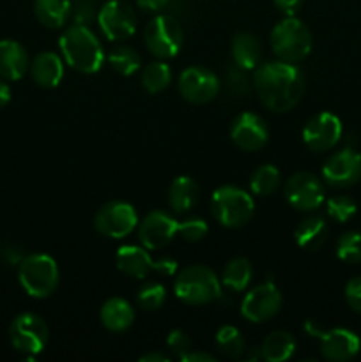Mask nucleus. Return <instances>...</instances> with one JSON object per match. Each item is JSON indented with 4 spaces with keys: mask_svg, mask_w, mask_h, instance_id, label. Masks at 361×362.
Returning <instances> with one entry per match:
<instances>
[{
    "mask_svg": "<svg viewBox=\"0 0 361 362\" xmlns=\"http://www.w3.org/2000/svg\"><path fill=\"white\" fill-rule=\"evenodd\" d=\"M251 85L265 108L275 113H285L299 105L306 81L296 64L275 60L258 64Z\"/></svg>",
    "mask_w": 361,
    "mask_h": 362,
    "instance_id": "f257e3e1",
    "label": "nucleus"
},
{
    "mask_svg": "<svg viewBox=\"0 0 361 362\" xmlns=\"http://www.w3.org/2000/svg\"><path fill=\"white\" fill-rule=\"evenodd\" d=\"M62 59L71 69L94 74L105 64V49L94 32L85 23H74L62 32L59 39Z\"/></svg>",
    "mask_w": 361,
    "mask_h": 362,
    "instance_id": "f03ea898",
    "label": "nucleus"
},
{
    "mask_svg": "<svg viewBox=\"0 0 361 362\" xmlns=\"http://www.w3.org/2000/svg\"><path fill=\"white\" fill-rule=\"evenodd\" d=\"M18 281L25 293L34 299H46L59 288L60 271L55 258L45 253L27 255L18 264Z\"/></svg>",
    "mask_w": 361,
    "mask_h": 362,
    "instance_id": "7ed1b4c3",
    "label": "nucleus"
},
{
    "mask_svg": "<svg viewBox=\"0 0 361 362\" xmlns=\"http://www.w3.org/2000/svg\"><path fill=\"white\" fill-rule=\"evenodd\" d=\"M173 293L183 303L202 306L222 297V281L205 265H188L176 274Z\"/></svg>",
    "mask_w": 361,
    "mask_h": 362,
    "instance_id": "20e7f679",
    "label": "nucleus"
},
{
    "mask_svg": "<svg viewBox=\"0 0 361 362\" xmlns=\"http://www.w3.org/2000/svg\"><path fill=\"white\" fill-rule=\"evenodd\" d=\"M269 45L276 59L283 62L297 64L306 59L311 52V32L296 16H285L273 27Z\"/></svg>",
    "mask_w": 361,
    "mask_h": 362,
    "instance_id": "39448f33",
    "label": "nucleus"
},
{
    "mask_svg": "<svg viewBox=\"0 0 361 362\" xmlns=\"http://www.w3.org/2000/svg\"><path fill=\"white\" fill-rule=\"evenodd\" d=\"M211 212L225 228H241L253 218V197L241 187L222 186L212 193Z\"/></svg>",
    "mask_w": 361,
    "mask_h": 362,
    "instance_id": "423d86ee",
    "label": "nucleus"
},
{
    "mask_svg": "<svg viewBox=\"0 0 361 362\" xmlns=\"http://www.w3.org/2000/svg\"><path fill=\"white\" fill-rule=\"evenodd\" d=\"M115 265L122 274L134 279H147L151 274L176 276L177 262L173 258H154L144 246H120L115 255Z\"/></svg>",
    "mask_w": 361,
    "mask_h": 362,
    "instance_id": "0eeeda50",
    "label": "nucleus"
},
{
    "mask_svg": "<svg viewBox=\"0 0 361 362\" xmlns=\"http://www.w3.org/2000/svg\"><path fill=\"white\" fill-rule=\"evenodd\" d=\"M183 27L170 14H158L145 25L144 45L158 60L173 59L183 48Z\"/></svg>",
    "mask_w": 361,
    "mask_h": 362,
    "instance_id": "6e6552de",
    "label": "nucleus"
},
{
    "mask_svg": "<svg viewBox=\"0 0 361 362\" xmlns=\"http://www.w3.org/2000/svg\"><path fill=\"white\" fill-rule=\"evenodd\" d=\"M11 345L16 352L34 357L46 349L50 339L48 325L39 315L21 313L9 325Z\"/></svg>",
    "mask_w": 361,
    "mask_h": 362,
    "instance_id": "1a4fd4ad",
    "label": "nucleus"
},
{
    "mask_svg": "<svg viewBox=\"0 0 361 362\" xmlns=\"http://www.w3.org/2000/svg\"><path fill=\"white\" fill-rule=\"evenodd\" d=\"M138 214L127 202L113 200L101 205L94 216V228L108 239H124L138 226Z\"/></svg>",
    "mask_w": 361,
    "mask_h": 362,
    "instance_id": "9d476101",
    "label": "nucleus"
},
{
    "mask_svg": "<svg viewBox=\"0 0 361 362\" xmlns=\"http://www.w3.org/2000/svg\"><path fill=\"white\" fill-rule=\"evenodd\" d=\"M282 303L283 299L278 286L269 279L246 292L241 303V315L251 324H264L280 313Z\"/></svg>",
    "mask_w": 361,
    "mask_h": 362,
    "instance_id": "9b49d317",
    "label": "nucleus"
},
{
    "mask_svg": "<svg viewBox=\"0 0 361 362\" xmlns=\"http://www.w3.org/2000/svg\"><path fill=\"white\" fill-rule=\"evenodd\" d=\"M98 25L108 41H124L137 30V13L124 0H108L99 9Z\"/></svg>",
    "mask_w": 361,
    "mask_h": 362,
    "instance_id": "f8f14e48",
    "label": "nucleus"
},
{
    "mask_svg": "<svg viewBox=\"0 0 361 362\" xmlns=\"http://www.w3.org/2000/svg\"><path fill=\"white\" fill-rule=\"evenodd\" d=\"M283 194L290 207L297 211H317L324 204V184L317 175L308 172L294 173L283 186Z\"/></svg>",
    "mask_w": 361,
    "mask_h": 362,
    "instance_id": "ddd939ff",
    "label": "nucleus"
},
{
    "mask_svg": "<svg viewBox=\"0 0 361 362\" xmlns=\"http://www.w3.org/2000/svg\"><path fill=\"white\" fill-rule=\"evenodd\" d=\"M138 240L151 251L163 250L180 233V221L163 211H152L138 223Z\"/></svg>",
    "mask_w": 361,
    "mask_h": 362,
    "instance_id": "4468645a",
    "label": "nucleus"
},
{
    "mask_svg": "<svg viewBox=\"0 0 361 362\" xmlns=\"http://www.w3.org/2000/svg\"><path fill=\"white\" fill-rule=\"evenodd\" d=\"M179 92L191 105H205L219 94V78L202 66H191L179 74Z\"/></svg>",
    "mask_w": 361,
    "mask_h": 362,
    "instance_id": "2eb2a0df",
    "label": "nucleus"
},
{
    "mask_svg": "<svg viewBox=\"0 0 361 362\" xmlns=\"http://www.w3.org/2000/svg\"><path fill=\"white\" fill-rule=\"evenodd\" d=\"M308 332L319 338V346L324 359L333 362H345L354 359L361 350V339L349 329H329V331H319L306 324Z\"/></svg>",
    "mask_w": 361,
    "mask_h": 362,
    "instance_id": "dca6fc26",
    "label": "nucleus"
},
{
    "mask_svg": "<svg viewBox=\"0 0 361 362\" xmlns=\"http://www.w3.org/2000/svg\"><path fill=\"white\" fill-rule=\"evenodd\" d=\"M343 133L342 120L329 112H321L311 117L303 127V141L310 151H331L340 141Z\"/></svg>",
    "mask_w": 361,
    "mask_h": 362,
    "instance_id": "f3484780",
    "label": "nucleus"
},
{
    "mask_svg": "<svg viewBox=\"0 0 361 362\" xmlns=\"http://www.w3.org/2000/svg\"><path fill=\"white\" fill-rule=\"evenodd\" d=\"M322 179L338 189L357 184L361 180V154L353 148H343L333 154L322 166Z\"/></svg>",
    "mask_w": 361,
    "mask_h": 362,
    "instance_id": "a211bd4d",
    "label": "nucleus"
},
{
    "mask_svg": "<svg viewBox=\"0 0 361 362\" xmlns=\"http://www.w3.org/2000/svg\"><path fill=\"white\" fill-rule=\"evenodd\" d=\"M230 140L244 152H257L268 144L269 127L260 115L251 112L239 113L230 126Z\"/></svg>",
    "mask_w": 361,
    "mask_h": 362,
    "instance_id": "6ab92c4d",
    "label": "nucleus"
},
{
    "mask_svg": "<svg viewBox=\"0 0 361 362\" xmlns=\"http://www.w3.org/2000/svg\"><path fill=\"white\" fill-rule=\"evenodd\" d=\"M28 67H30V59L21 42L13 39L0 41V78L18 81L27 74Z\"/></svg>",
    "mask_w": 361,
    "mask_h": 362,
    "instance_id": "aec40b11",
    "label": "nucleus"
},
{
    "mask_svg": "<svg viewBox=\"0 0 361 362\" xmlns=\"http://www.w3.org/2000/svg\"><path fill=\"white\" fill-rule=\"evenodd\" d=\"M64 59L53 52H41L32 59L30 76L39 87L55 88L64 78Z\"/></svg>",
    "mask_w": 361,
    "mask_h": 362,
    "instance_id": "412c9836",
    "label": "nucleus"
},
{
    "mask_svg": "<svg viewBox=\"0 0 361 362\" xmlns=\"http://www.w3.org/2000/svg\"><path fill=\"white\" fill-rule=\"evenodd\" d=\"M232 62L244 71L257 69L262 60V45L250 32H237L230 42Z\"/></svg>",
    "mask_w": 361,
    "mask_h": 362,
    "instance_id": "4be33fe9",
    "label": "nucleus"
},
{
    "mask_svg": "<svg viewBox=\"0 0 361 362\" xmlns=\"http://www.w3.org/2000/svg\"><path fill=\"white\" fill-rule=\"evenodd\" d=\"M99 320L103 327L110 332H124L133 325L134 308L120 297H112L105 300L99 310Z\"/></svg>",
    "mask_w": 361,
    "mask_h": 362,
    "instance_id": "5701e85b",
    "label": "nucleus"
},
{
    "mask_svg": "<svg viewBox=\"0 0 361 362\" xmlns=\"http://www.w3.org/2000/svg\"><path fill=\"white\" fill-rule=\"evenodd\" d=\"M166 202H168V207L177 214L190 212L198 202V184L188 175L177 177L168 186Z\"/></svg>",
    "mask_w": 361,
    "mask_h": 362,
    "instance_id": "b1692460",
    "label": "nucleus"
},
{
    "mask_svg": "<svg viewBox=\"0 0 361 362\" xmlns=\"http://www.w3.org/2000/svg\"><path fill=\"white\" fill-rule=\"evenodd\" d=\"M328 233V223L321 216H308L294 230V240L303 250L317 251L324 246Z\"/></svg>",
    "mask_w": 361,
    "mask_h": 362,
    "instance_id": "393cba45",
    "label": "nucleus"
},
{
    "mask_svg": "<svg viewBox=\"0 0 361 362\" xmlns=\"http://www.w3.org/2000/svg\"><path fill=\"white\" fill-rule=\"evenodd\" d=\"M296 352V338L287 331H275L262 339L258 356L268 362H285Z\"/></svg>",
    "mask_w": 361,
    "mask_h": 362,
    "instance_id": "a878e982",
    "label": "nucleus"
},
{
    "mask_svg": "<svg viewBox=\"0 0 361 362\" xmlns=\"http://www.w3.org/2000/svg\"><path fill=\"white\" fill-rule=\"evenodd\" d=\"M71 0H34V14L46 28H60L71 14Z\"/></svg>",
    "mask_w": 361,
    "mask_h": 362,
    "instance_id": "bb28decb",
    "label": "nucleus"
},
{
    "mask_svg": "<svg viewBox=\"0 0 361 362\" xmlns=\"http://www.w3.org/2000/svg\"><path fill=\"white\" fill-rule=\"evenodd\" d=\"M253 278V267L250 260L243 257L232 258L222 271V285L230 292H244Z\"/></svg>",
    "mask_w": 361,
    "mask_h": 362,
    "instance_id": "cd10ccee",
    "label": "nucleus"
},
{
    "mask_svg": "<svg viewBox=\"0 0 361 362\" xmlns=\"http://www.w3.org/2000/svg\"><path fill=\"white\" fill-rule=\"evenodd\" d=\"M142 87L149 92V94H159L165 90L172 81V71L166 66L165 60H156V62L147 64L142 69L140 74Z\"/></svg>",
    "mask_w": 361,
    "mask_h": 362,
    "instance_id": "c85d7f7f",
    "label": "nucleus"
},
{
    "mask_svg": "<svg viewBox=\"0 0 361 362\" xmlns=\"http://www.w3.org/2000/svg\"><path fill=\"white\" fill-rule=\"evenodd\" d=\"M280 170L273 165H262L251 173L250 189L257 197H271L280 187Z\"/></svg>",
    "mask_w": 361,
    "mask_h": 362,
    "instance_id": "c756f323",
    "label": "nucleus"
},
{
    "mask_svg": "<svg viewBox=\"0 0 361 362\" xmlns=\"http://www.w3.org/2000/svg\"><path fill=\"white\" fill-rule=\"evenodd\" d=\"M216 349L229 359H237L244 354L246 350V343H244L243 334L237 327L234 325H223L218 329L214 336Z\"/></svg>",
    "mask_w": 361,
    "mask_h": 362,
    "instance_id": "7c9ffc66",
    "label": "nucleus"
},
{
    "mask_svg": "<svg viewBox=\"0 0 361 362\" xmlns=\"http://www.w3.org/2000/svg\"><path fill=\"white\" fill-rule=\"evenodd\" d=\"M108 64L117 74L120 76H133L138 69H140L142 59L138 52L131 46H117L110 52Z\"/></svg>",
    "mask_w": 361,
    "mask_h": 362,
    "instance_id": "2f4dec72",
    "label": "nucleus"
},
{
    "mask_svg": "<svg viewBox=\"0 0 361 362\" xmlns=\"http://www.w3.org/2000/svg\"><path fill=\"white\" fill-rule=\"evenodd\" d=\"M166 300V288L161 283H149L137 293V304L142 311H158Z\"/></svg>",
    "mask_w": 361,
    "mask_h": 362,
    "instance_id": "473e14b6",
    "label": "nucleus"
},
{
    "mask_svg": "<svg viewBox=\"0 0 361 362\" xmlns=\"http://www.w3.org/2000/svg\"><path fill=\"white\" fill-rule=\"evenodd\" d=\"M336 257L345 264L361 262V232H345L336 243Z\"/></svg>",
    "mask_w": 361,
    "mask_h": 362,
    "instance_id": "72a5a7b5",
    "label": "nucleus"
},
{
    "mask_svg": "<svg viewBox=\"0 0 361 362\" xmlns=\"http://www.w3.org/2000/svg\"><path fill=\"white\" fill-rule=\"evenodd\" d=\"M326 211H328L329 218L335 219V221L347 223L354 214H356L357 205L350 197L336 194V197H331L326 202Z\"/></svg>",
    "mask_w": 361,
    "mask_h": 362,
    "instance_id": "f704fd0d",
    "label": "nucleus"
},
{
    "mask_svg": "<svg viewBox=\"0 0 361 362\" xmlns=\"http://www.w3.org/2000/svg\"><path fill=\"white\" fill-rule=\"evenodd\" d=\"M207 223L202 218H190L180 221V239H184L186 243H198V240L204 239L207 235Z\"/></svg>",
    "mask_w": 361,
    "mask_h": 362,
    "instance_id": "c9c22d12",
    "label": "nucleus"
},
{
    "mask_svg": "<svg viewBox=\"0 0 361 362\" xmlns=\"http://www.w3.org/2000/svg\"><path fill=\"white\" fill-rule=\"evenodd\" d=\"M166 346L170 349V352L176 354L177 357H183L184 354H188L191 349V338L186 334L184 331H180V329H173L172 332H170L168 336H166Z\"/></svg>",
    "mask_w": 361,
    "mask_h": 362,
    "instance_id": "e433bc0d",
    "label": "nucleus"
},
{
    "mask_svg": "<svg viewBox=\"0 0 361 362\" xmlns=\"http://www.w3.org/2000/svg\"><path fill=\"white\" fill-rule=\"evenodd\" d=\"M345 300L350 310L361 315V276L350 279L345 286Z\"/></svg>",
    "mask_w": 361,
    "mask_h": 362,
    "instance_id": "4c0bfd02",
    "label": "nucleus"
},
{
    "mask_svg": "<svg viewBox=\"0 0 361 362\" xmlns=\"http://www.w3.org/2000/svg\"><path fill=\"white\" fill-rule=\"evenodd\" d=\"M246 71L237 67L234 64V69L229 71V87L232 92H237V94H246L248 90V80H246Z\"/></svg>",
    "mask_w": 361,
    "mask_h": 362,
    "instance_id": "58836bf2",
    "label": "nucleus"
},
{
    "mask_svg": "<svg viewBox=\"0 0 361 362\" xmlns=\"http://www.w3.org/2000/svg\"><path fill=\"white\" fill-rule=\"evenodd\" d=\"M273 4L285 16H296L297 11L303 6V0H273Z\"/></svg>",
    "mask_w": 361,
    "mask_h": 362,
    "instance_id": "ea45409f",
    "label": "nucleus"
},
{
    "mask_svg": "<svg viewBox=\"0 0 361 362\" xmlns=\"http://www.w3.org/2000/svg\"><path fill=\"white\" fill-rule=\"evenodd\" d=\"M172 4V0H138V7L147 13H161Z\"/></svg>",
    "mask_w": 361,
    "mask_h": 362,
    "instance_id": "a19ab883",
    "label": "nucleus"
},
{
    "mask_svg": "<svg viewBox=\"0 0 361 362\" xmlns=\"http://www.w3.org/2000/svg\"><path fill=\"white\" fill-rule=\"evenodd\" d=\"M180 361L184 362H216V357L211 356L207 352H200V350H190L188 354H184L180 357Z\"/></svg>",
    "mask_w": 361,
    "mask_h": 362,
    "instance_id": "79ce46f5",
    "label": "nucleus"
},
{
    "mask_svg": "<svg viewBox=\"0 0 361 362\" xmlns=\"http://www.w3.org/2000/svg\"><path fill=\"white\" fill-rule=\"evenodd\" d=\"M11 95H13V92H11L9 83H7L4 78H0V108H4V106L9 105Z\"/></svg>",
    "mask_w": 361,
    "mask_h": 362,
    "instance_id": "37998d69",
    "label": "nucleus"
},
{
    "mask_svg": "<svg viewBox=\"0 0 361 362\" xmlns=\"http://www.w3.org/2000/svg\"><path fill=\"white\" fill-rule=\"evenodd\" d=\"M140 362H168L170 357L166 356V354H161V352H149L145 354V356H142Z\"/></svg>",
    "mask_w": 361,
    "mask_h": 362,
    "instance_id": "c03bdc74",
    "label": "nucleus"
}]
</instances>
